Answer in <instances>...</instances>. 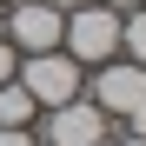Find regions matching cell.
<instances>
[{"mask_svg":"<svg viewBox=\"0 0 146 146\" xmlns=\"http://www.w3.org/2000/svg\"><path fill=\"white\" fill-rule=\"evenodd\" d=\"M139 100H146V66H139V60H126V66L106 60L100 86H93V106H100V113H133Z\"/></svg>","mask_w":146,"mask_h":146,"instance_id":"5b68a950","label":"cell"},{"mask_svg":"<svg viewBox=\"0 0 146 146\" xmlns=\"http://www.w3.org/2000/svg\"><path fill=\"white\" fill-rule=\"evenodd\" d=\"M93 139H106V113L93 100H66L46 113V146H93Z\"/></svg>","mask_w":146,"mask_h":146,"instance_id":"277c9868","label":"cell"},{"mask_svg":"<svg viewBox=\"0 0 146 146\" xmlns=\"http://www.w3.org/2000/svg\"><path fill=\"white\" fill-rule=\"evenodd\" d=\"M20 86L33 93V106H66V100H80V60L73 53H33L27 73H20Z\"/></svg>","mask_w":146,"mask_h":146,"instance_id":"7a4b0ae2","label":"cell"},{"mask_svg":"<svg viewBox=\"0 0 146 146\" xmlns=\"http://www.w3.org/2000/svg\"><path fill=\"white\" fill-rule=\"evenodd\" d=\"M60 33H66L60 0H13V13H7V40H13V53H53Z\"/></svg>","mask_w":146,"mask_h":146,"instance_id":"6da1fadb","label":"cell"},{"mask_svg":"<svg viewBox=\"0 0 146 146\" xmlns=\"http://www.w3.org/2000/svg\"><path fill=\"white\" fill-rule=\"evenodd\" d=\"M0 80H13V40H0Z\"/></svg>","mask_w":146,"mask_h":146,"instance_id":"9c48e42d","label":"cell"},{"mask_svg":"<svg viewBox=\"0 0 146 146\" xmlns=\"http://www.w3.org/2000/svg\"><path fill=\"white\" fill-rule=\"evenodd\" d=\"M106 7H146V0H106Z\"/></svg>","mask_w":146,"mask_h":146,"instance_id":"8fae6325","label":"cell"},{"mask_svg":"<svg viewBox=\"0 0 146 146\" xmlns=\"http://www.w3.org/2000/svg\"><path fill=\"white\" fill-rule=\"evenodd\" d=\"M0 146H33V139H27V126H0Z\"/></svg>","mask_w":146,"mask_h":146,"instance_id":"ba28073f","label":"cell"},{"mask_svg":"<svg viewBox=\"0 0 146 146\" xmlns=\"http://www.w3.org/2000/svg\"><path fill=\"white\" fill-rule=\"evenodd\" d=\"M126 146H146V139H126Z\"/></svg>","mask_w":146,"mask_h":146,"instance_id":"7c38bea8","label":"cell"},{"mask_svg":"<svg viewBox=\"0 0 146 146\" xmlns=\"http://www.w3.org/2000/svg\"><path fill=\"white\" fill-rule=\"evenodd\" d=\"M119 46H133V60L146 66V7H139L133 20H119Z\"/></svg>","mask_w":146,"mask_h":146,"instance_id":"52a82bcc","label":"cell"},{"mask_svg":"<svg viewBox=\"0 0 146 146\" xmlns=\"http://www.w3.org/2000/svg\"><path fill=\"white\" fill-rule=\"evenodd\" d=\"M60 40H66L73 60H113V46H119V7H80Z\"/></svg>","mask_w":146,"mask_h":146,"instance_id":"3957f363","label":"cell"},{"mask_svg":"<svg viewBox=\"0 0 146 146\" xmlns=\"http://www.w3.org/2000/svg\"><path fill=\"white\" fill-rule=\"evenodd\" d=\"M126 119H133V139H146V100H139V106H133Z\"/></svg>","mask_w":146,"mask_h":146,"instance_id":"30bf717a","label":"cell"},{"mask_svg":"<svg viewBox=\"0 0 146 146\" xmlns=\"http://www.w3.org/2000/svg\"><path fill=\"white\" fill-rule=\"evenodd\" d=\"M93 146H106V139H93Z\"/></svg>","mask_w":146,"mask_h":146,"instance_id":"4fadbf2b","label":"cell"},{"mask_svg":"<svg viewBox=\"0 0 146 146\" xmlns=\"http://www.w3.org/2000/svg\"><path fill=\"white\" fill-rule=\"evenodd\" d=\"M33 119V93L20 80H0V126H27Z\"/></svg>","mask_w":146,"mask_h":146,"instance_id":"8992f818","label":"cell"}]
</instances>
